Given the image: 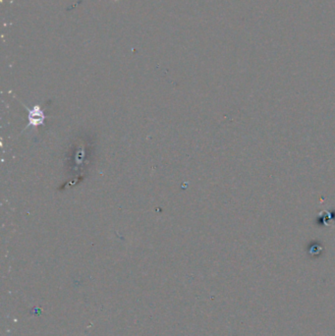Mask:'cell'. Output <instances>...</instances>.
<instances>
[{
	"label": "cell",
	"mask_w": 335,
	"mask_h": 336,
	"mask_svg": "<svg viewBox=\"0 0 335 336\" xmlns=\"http://www.w3.org/2000/svg\"><path fill=\"white\" fill-rule=\"evenodd\" d=\"M23 106L27 108L29 111V124L27 125L26 129L29 127H36V126L45 124L46 115L44 113V110L39 107V105H34L33 108H29L27 105L23 103Z\"/></svg>",
	"instance_id": "1"
}]
</instances>
